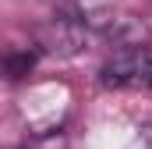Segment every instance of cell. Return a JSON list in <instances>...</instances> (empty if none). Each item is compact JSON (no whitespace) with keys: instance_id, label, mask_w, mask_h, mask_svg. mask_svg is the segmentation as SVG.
<instances>
[{"instance_id":"3957f363","label":"cell","mask_w":152,"mask_h":149,"mask_svg":"<svg viewBox=\"0 0 152 149\" xmlns=\"http://www.w3.org/2000/svg\"><path fill=\"white\" fill-rule=\"evenodd\" d=\"M32 68V57L28 53H21V57H7V71H11V78H18L21 71H28Z\"/></svg>"},{"instance_id":"7a4b0ae2","label":"cell","mask_w":152,"mask_h":149,"mask_svg":"<svg viewBox=\"0 0 152 149\" xmlns=\"http://www.w3.org/2000/svg\"><path fill=\"white\" fill-rule=\"evenodd\" d=\"M36 43L46 50V53L75 57L78 50L85 46V25H78V21H71V18L57 14V18H50V21L36 32Z\"/></svg>"},{"instance_id":"6da1fadb","label":"cell","mask_w":152,"mask_h":149,"mask_svg":"<svg viewBox=\"0 0 152 149\" xmlns=\"http://www.w3.org/2000/svg\"><path fill=\"white\" fill-rule=\"evenodd\" d=\"M99 82H103V85H110V89L149 85V50H145V46L117 50L113 57L99 68Z\"/></svg>"}]
</instances>
